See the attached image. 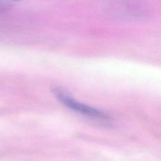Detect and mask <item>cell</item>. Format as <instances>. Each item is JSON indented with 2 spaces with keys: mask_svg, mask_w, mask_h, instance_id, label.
I'll return each instance as SVG.
<instances>
[{
  "mask_svg": "<svg viewBox=\"0 0 161 161\" xmlns=\"http://www.w3.org/2000/svg\"><path fill=\"white\" fill-rule=\"evenodd\" d=\"M52 91L55 96L62 104L74 111L96 120L108 121L110 119L109 115L89 105L77 101L61 87H54L52 88Z\"/></svg>",
  "mask_w": 161,
  "mask_h": 161,
  "instance_id": "cell-1",
  "label": "cell"
},
{
  "mask_svg": "<svg viewBox=\"0 0 161 161\" xmlns=\"http://www.w3.org/2000/svg\"><path fill=\"white\" fill-rule=\"evenodd\" d=\"M10 1H16V2H18V1H21L22 0H10Z\"/></svg>",
  "mask_w": 161,
  "mask_h": 161,
  "instance_id": "cell-2",
  "label": "cell"
}]
</instances>
